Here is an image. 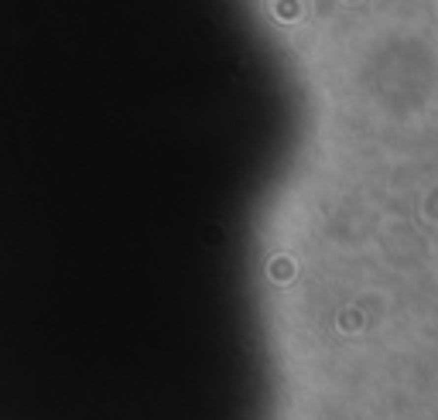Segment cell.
Instances as JSON below:
<instances>
[{"instance_id": "6da1fadb", "label": "cell", "mask_w": 438, "mask_h": 420, "mask_svg": "<svg viewBox=\"0 0 438 420\" xmlns=\"http://www.w3.org/2000/svg\"><path fill=\"white\" fill-rule=\"evenodd\" d=\"M274 274H278V277H291V263H288V260L271 263V277H274Z\"/></svg>"}]
</instances>
